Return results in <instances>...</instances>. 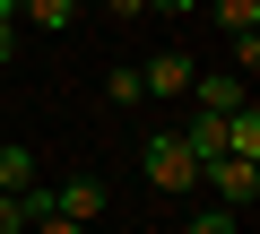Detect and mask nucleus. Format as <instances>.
<instances>
[{"label":"nucleus","instance_id":"17","mask_svg":"<svg viewBox=\"0 0 260 234\" xmlns=\"http://www.w3.org/2000/svg\"><path fill=\"white\" fill-rule=\"evenodd\" d=\"M104 18H139V0H104Z\"/></svg>","mask_w":260,"mask_h":234},{"label":"nucleus","instance_id":"7","mask_svg":"<svg viewBox=\"0 0 260 234\" xmlns=\"http://www.w3.org/2000/svg\"><path fill=\"white\" fill-rule=\"evenodd\" d=\"M225 156L260 165V104H234V113H225Z\"/></svg>","mask_w":260,"mask_h":234},{"label":"nucleus","instance_id":"14","mask_svg":"<svg viewBox=\"0 0 260 234\" xmlns=\"http://www.w3.org/2000/svg\"><path fill=\"white\" fill-rule=\"evenodd\" d=\"M26 234H87V225H70V217H35Z\"/></svg>","mask_w":260,"mask_h":234},{"label":"nucleus","instance_id":"15","mask_svg":"<svg viewBox=\"0 0 260 234\" xmlns=\"http://www.w3.org/2000/svg\"><path fill=\"white\" fill-rule=\"evenodd\" d=\"M0 61H18V18H0Z\"/></svg>","mask_w":260,"mask_h":234},{"label":"nucleus","instance_id":"10","mask_svg":"<svg viewBox=\"0 0 260 234\" xmlns=\"http://www.w3.org/2000/svg\"><path fill=\"white\" fill-rule=\"evenodd\" d=\"M35 217H44V182L35 191H0V234H26Z\"/></svg>","mask_w":260,"mask_h":234},{"label":"nucleus","instance_id":"16","mask_svg":"<svg viewBox=\"0 0 260 234\" xmlns=\"http://www.w3.org/2000/svg\"><path fill=\"white\" fill-rule=\"evenodd\" d=\"M139 9H165V18H182V9H200V0H139Z\"/></svg>","mask_w":260,"mask_h":234},{"label":"nucleus","instance_id":"1","mask_svg":"<svg viewBox=\"0 0 260 234\" xmlns=\"http://www.w3.org/2000/svg\"><path fill=\"white\" fill-rule=\"evenodd\" d=\"M139 174L165 191V199H182V191H200V165H191V148L174 139V130H156L148 148H139Z\"/></svg>","mask_w":260,"mask_h":234},{"label":"nucleus","instance_id":"12","mask_svg":"<svg viewBox=\"0 0 260 234\" xmlns=\"http://www.w3.org/2000/svg\"><path fill=\"white\" fill-rule=\"evenodd\" d=\"M148 87H139V61H130V70H104V104H139Z\"/></svg>","mask_w":260,"mask_h":234},{"label":"nucleus","instance_id":"13","mask_svg":"<svg viewBox=\"0 0 260 234\" xmlns=\"http://www.w3.org/2000/svg\"><path fill=\"white\" fill-rule=\"evenodd\" d=\"M182 234H234V208H191V225Z\"/></svg>","mask_w":260,"mask_h":234},{"label":"nucleus","instance_id":"3","mask_svg":"<svg viewBox=\"0 0 260 234\" xmlns=\"http://www.w3.org/2000/svg\"><path fill=\"white\" fill-rule=\"evenodd\" d=\"M200 182L217 191V208H251V199H260V165H243V156H217V165H200Z\"/></svg>","mask_w":260,"mask_h":234},{"label":"nucleus","instance_id":"4","mask_svg":"<svg viewBox=\"0 0 260 234\" xmlns=\"http://www.w3.org/2000/svg\"><path fill=\"white\" fill-rule=\"evenodd\" d=\"M191 78H200L191 52H156V61H139V87H148V95H191Z\"/></svg>","mask_w":260,"mask_h":234},{"label":"nucleus","instance_id":"11","mask_svg":"<svg viewBox=\"0 0 260 234\" xmlns=\"http://www.w3.org/2000/svg\"><path fill=\"white\" fill-rule=\"evenodd\" d=\"M225 35H260V0H208Z\"/></svg>","mask_w":260,"mask_h":234},{"label":"nucleus","instance_id":"9","mask_svg":"<svg viewBox=\"0 0 260 234\" xmlns=\"http://www.w3.org/2000/svg\"><path fill=\"white\" fill-rule=\"evenodd\" d=\"M18 26H35V35H61V26H78V0H26V9H18Z\"/></svg>","mask_w":260,"mask_h":234},{"label":"nucleus","instance_id":"6","mask_svg":"<svg viewBox=\"0 0 260 234\" xmlns=\"http://www.w3.org/2000/svg\"><path fill=\"white\" fill-rule=\"evenodd\" d=\"M174 139L191 148V165H217V156H225V122H217V113H191V122H182Z\"/></svg>","mask_w":260,"mask_h":234},{"label":"nucleus","instance_id":"2","mask_svg":"<svg viewBox=\"0 0 260 234\" xmlns=\"http://www.w3.org/2000/svg\"><path fill=\"white\" fill-rule=\"evenodd\" d=\"M104 208H113V199H104V182H95V174H70L61 191H44V217H70V225H95Z\"/></svg>","mask_w":260,"mask_h":234},{"label":"nucleus","instance_id":"8","mask_svg":"<svg viewBox=\"0 0 260 234\" xmlns=\"http://www.w3.org/2000/svg\"><path fill=\"white\" fill-rule=\"evenodd\" d=\"M0 191H35V148L26 139H0Z\"/></svg>","mask_w":260,"mask_h":234},{"label":"nucleus","instance_id":"5","mask_svg":"<svg viewBox=\"0 0 260 234\" xmlns=\"http://www.w3.org/2000/svg\"><path fill=\"white\" fill-rule=\"evenodd\" d=\"M191 104L225 122V113H234V104H251V95H243V78H234V70H200V78H191Z\"/></svg>","mask_w":260,"mask_h":234}]
</instances>
